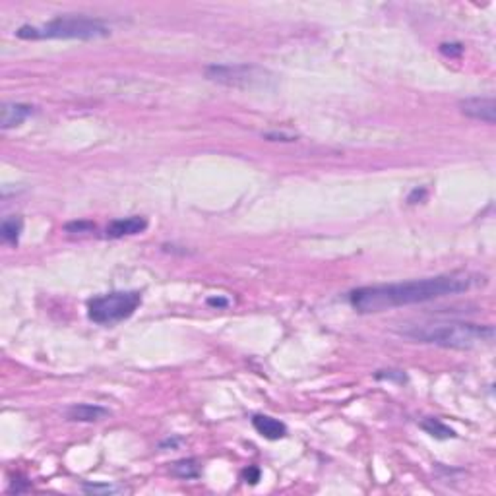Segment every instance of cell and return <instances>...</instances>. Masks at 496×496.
<instances>
[{
	"label": "cell",
	"instance_id": "1",
	"mask_svg": "<svg viewBox=\"0 0 496 496\" xmlns=\"http://www.w3.org/2000/svg\"><path fill=\"white\" fill-rule=\"evenodd\" d=\"M475 285V276L465 272L444 274V276L411 279L402 283L367 285L353 289L347 299L358 314L386 313L399 306L421 304L444 297H454L469 291Z\"/></svg>",
	"mask_w": 496,
	"mask_h": 496
},
{
	"label": "cell",
	"instance_id": "2",
	"mask_svg": "<svg viewBox=\"0 0 496 496\" xmlns=\"http://www.w3.org/2000/svg\"><path fill=\"white\" fill-rule=\"evenodd\" d=\"M404 336L421 343L438 345L444 349H475L493 343L495 328L488 324H471V322H434L413 326L405 330Z\"/></svg>",
	"mask_w": 496,
	"mask_h": 496
},
{
	"label": "cell",
	"instance_id": "3",
	"mask_svg": "<svg viewBox=\"0 0 496 496\" xmlns=\"http://www.w3.org/2000/svg\"><path fill=\"white\" fill-rule=\"evenodd\" d=\"M110 35V28L97 18L85 16H60L41 26H22L16 37L26 41H41V39H80L92 41Z\"/></svg>",
	"mask_w": 496,
	"mask_h": 496
},
{
	"label": "cell",
	"instance_id": "4",
	"mask_svg": "<svg viewBox=\"0 0 496 496\" xmlns=\"http://www.w3.org/2000/svg\"><path fill=\"white\" fill-rule=\"evenodd\" d=\"M142 304L140 291H113L88 301V318L99 326H115L129 320Z\"/></svg>",
	"mask_w": 496,
	"mask_h": 496
},
{
	"label": "cell",
	"instance_id": "5",
	"mask_svg": "<svg viewBox=\"0 0 496 496\" xmlns=\"http://www.w3.org/2000/svg\"><path fill=\"white\" fill-rule=\"evenodd\" d=\"M206 78L227 88L254 90L266 88L274 76L254 65H210L206 68Z\"/></svg>",
	"mask_w": 496,
	"mask_h": 496
},
{
	"label": "cell",
	"instance_id": "6",
	"mask_svg": "<svg viewBox=\"0 0 496 496\" xmlns=\"http://www.w3.org/2000/svg\"><path fill=\"white\" fill-rule=\"evenodd\" d=\"M461 115H465L469 119L481 120L487 124L496 122V103L493 97H468L460 101Z\"/></svg>",
	"mask_w": 496,
	"mask_h": 496
},
{
	"label": "cell",
	"instance_id": "7",
	"mask_svg": "<svg viewBox=\"0 0 496 496\" xmlns=\"http://www.w3.org/2000/svg\"><path fill=\"white\" fill-rule=\"evenodd\" d=\"M147 229V220L144 215H132L124 220H115L107 225V237L109 239H122V237H132L140 235Z\"/></svg>",
	"mask_w": 496,
	"mask_h": 496
},
{
	"label": "cell",
	"instance_id": "8",
	"mask_svg": "<svg viewBox=\"0 0 496 496\" xmlns=\"http://www.w3.org/2000/svg\"><path fill=\"white\" fill-rule=\"evenodd\" d=\"M109 415L110 411L107 407L95 404H76L66 409V419L74 423H99Z\"/></svg>",
	"mask_w": 496,
	"mask_h": 496
},
{
	"label": "cell",
	"instance_id": "9",
	"mask_svg": "<svg viewBox=\"0 0 496 496\" xmlns=\"http://www.w3.org/2000/svg\"><path fill=\"white\" fill-rule=\"evenodd\" d=\"M31 115H33V107L28 103H4L0 126H2V130L18 129Z\"/></svg>",
	"mask_w": 496,
	"mask_h": 496
},
{
	"label": "cell",
	"instance_id": "10",
	"mask_svg": "<svg viewBox=\"0 0 496 496\" xmlns=\"http://www.w3.org/2000/svg\"><path fill=\"white\" fill-rule=\"evenodd\" d=\"M252 427L266 440H281V438L287 436L285 423H281L276 417H270V415H254L252 417Z\"/></svg>",
	"mask_w": 496,
	"mask_h": 496
},
{
	"label": "cell",
	"instance_id": "11",
	"mask_svg": "<svg viewBox=\"0 0 496 496\" xmlns=\"http://www.w3.org/2000/svg\"><path fill=\"white\" fill-rule=\"evenodd\" d=\"M22 231H24V221H22V217L10 215V217H6V220L2 221V225H0V237H2L4 242L16 247L19 242V237H22Z\"/></svg>",
	"mask_w": 496,
	"mask_h": 496
},
{
	"label": "cell",
	"instance_id": "12",
	"mask_svg": "<svg viewBox=\"0 0 496 496\" xmlns=\"http://www.w3.org/2000/svg\"><path fill=\"white\" fill-rule=\"evenodd\" d=\"M421 429L427 434H431L432 438H436V440H450V438L458 436L454 429H450L448 424H444L440 419H434V417H429V419L421 421Z\"/></svg>",
	"mask_w": 496,
	"mask_h": 496
},
{
	"label": "cell",
	"instance_id": "13",
	"mask_svg": "<svg viewBox=\"0 0 496 496\" xmlns=\"http://www.w3.org/2000/svg\"><path fill=\"white\" fill-rule=\"evenodd\" d=\"M171 473L179 479H196L200 477V465L198 461L188 458V460H179L171 465Z\"/></svg>",
	"mask_w": 496,
	"mask_h": 496
},
{
	"label": "cell",
	"instance_id": "14",
	"mask_svg": "<svg viewBox=\"0 0 496 496\" xmlns=\"http://www.w3.org/2000/svg\"><path fill=\"white\" fill-rule=\"evenodd\" d=\"M82 488L90 495H117L122 488L115 485H95V483H83Z\"/></svg>",
	"mask_w": 496,
	"mask_h": 496
},
{
	"label": "cell",
	"instance_id": "15",
	"mask_svg": "<svg viewBox=\"0 0 496 496\" xmlns=\"http://www.w3.org/2000/svg\"><path fill=\"white\" fill-rule=\"evenodd\" d=\"M377 380H386V382H397V384H404L407 377H405L402 370H378Z\"/></svg>",
	"mask_w": 496,
	"mask_h": 496
},
{
	"label": "cell",
	"instance_id": "16",
	"mask_svg": "<svg viewBox=\"0 0 496 496\" xmlns=\"http://www.w3.org/2000/svg\"><path fill=\"white\" fill-rule=\"evenodd\" d=\"M65 229L68 233H88V231L95 229V225L90 221H72V223H66Z\"/></svg>",
	"mask_w": 496,
	"mask_h": 496
},
{
	"label": "cell",
	"instance_id": "17",
	"mask_svg": "<svg viewBox=\"0 0 496 496\" xmlns=\"http://www.w3.org/2000/svg\"><path fill=\"white\" fill-rule=\"evenodd\" d=\"M442 55L450 56V58H458L463 53V45L461 43H442L440 45Z\"/></svg>",
	"mask_w": 496,
	"mask_h": 496
},
{
	"label": "cell",
	"instance_id": "18",
	"mask_svg": "<svg viewBox=\"0 0 496 496\" xmlns=\"http://www.w3.org/2000/svg\"><path fill=\"white\" fill-rule=\"evenodd\" d=\"M242 477H245V481L250 483V485H256L258 481H260V469L258 468L245 469V471H242Z\"/></svg>",
	"mask_w": 496,
	"mask_h": 496
},
{
	"label": "cell",
	"instance_id": "19",
	"mask_svg": "<svg viewBox=\"0 0 496 496\" xmlns=\"http://www.w3.org/2000/svg\"><path fill=\"white\" fill-rule=\"evenodd\" d=\"M267 140H274V142H279V138H281V142H293L297 136H285L283 132H267L266 134Z\"/></svg>",
	"mask_w": 496,
	"mask_h": 496
},
{
	"label": "cell",
	"instance_id": "20",
	"mask_svg": "<svg viewBox=\"0 0 496 496\" xmlns=\"http://www.w3.org/2000/svg\"><path fill=\"white\" fill-rule=\"evenodd\" d=\"M208 304H213V306H227V301L225 299H208Z\"/></svg>",
	"mask_w": 496,
	"mask_h": 496
}]
</instances>
